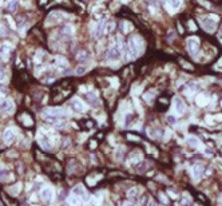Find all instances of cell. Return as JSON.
Here are the masks:
<instances>
[{
    "label": "cell",
    "instance_id": "6da1fadb",
    "mask_svg": "<svg viewBox=\"0 0 222 206\" xmlns=\"http://www.w3.org/2000/svg\"><path fill=\"white\" fill-rule=\"evenodd\" d=\"M44 115L50 117V119H51V118L67 115V111L64 109H62V107H48V109L44 110Z\"/></svg>",
    "mask_w": 222,
    "mask_h": 206
},
{
    "label": "cell",
    "instance_id": "7a4b0ae2",
    "mask_svg": "<svg viewBox=\"0 0 222 206\" xmlns=\"http://www.w3.org/2000/svg\"><path fill=\"white\" fill-rule=\"evenodd\" d=\"M0 111L3 114H12L15 111V104L11 99H5L4 102L0 104Z\"/></svg>",
    "mask_w": 222,
    "mask_h": 206
},
{
    "label": "cell",
    "instance_id": "3957f363",
    "mask_svg": "<svg viewBox=\"0 0 222 206\" xmlns=\"http://www.w3.org/2000/svg\"><path fill=\"white\" fill-rule=\"evenodd\" d=\"M202 27H203L205 30H206L207 32H213L214 30L217 28L216 18L211 19V16H210V18H205V19H203V22H202Z\"/></svg>",
    "mask_w": 222,
    "mask_h": 206
},
{
    "label": "cell",
    "instance_id": "277c9868",
    "mask_svg": "<svg viewBox=\"0 0 222 206\" xmlns=\"http://www.w3.org/2000/svg\"><path fill=\"white\" fill-rule=\"evenodd\" d=\"M106 20L105 19H102V20H99L98 23H96V26H95V31H94V35H95V38H102V35H103V32H105V30H106Z\"/></svg>",
    "mask_w": 222,
    "mask_h": 206
},
{
    "label": "cell",
    "instance_id": "5b68a950",
    "mask_svg": "<svg viewBox=\"0 0 222 206\" xmlns=\"http://www.w3.org/2000/svg\"><path fill=\"white\" fill-rule=\"evenodd\" d=\"M72 194L78 198H82V200H88V194H87V191L85 190V187H83L82 185H78V186L74 187Z\"/></svg>",
    "mask_w": 222,
    "mask_h": 206
},
{
    "label": "cell",
    "instance_id": "8992f818",
    "mask_svg": "<svg viewBox=\"0 0 222 206\" xmlns=\"http://www.w3.org/2000/svg\"><path fill=\"white\" fill-rule=\"evenodd\" d=\"M198 47H199V39L198 38H189L187 39V50H189V52L194 54L198 50Z\"/></svg>",
    "mask_w": 222,
    "mask_h": 206
},
{
    "label": "cell",
    "instance_id": "52a82bcc",
    "mask_svg": "<svg viewBox=\"0 0 222 206\" xmlns=\"http://www.w3.org/2000/svg\"><path fill=\"white\" fill-rule=\"evenodd\" d=\"M120 58V50L119 47L115 46V47H111L107 52V59L109 60H118Z\"/></svg>",
    "mask_w": 222,
    "mask_h": 206
},
{
    "label": "cell",
    "instance_id": "ba28073f",
    "mask_svg": "<svg viewBox=\"0 0 222 206\" xmlns=\"http://www.w3.org/2000/svg\"><path fill=\"white\" fill-rule=\"evenodd\" d=\"M64 13L63 12H59V11H55V12H51L50 13V16H48V19H47V22L48 23H51V22H54V23H58V22H60L63 18H64Z\"/></svg>",
    "mask_w": 222,
    "mask_h": 206
},
{
    "label": "cell",
    "instance_id": "9c48e42d",
    "mask_svg": "<svg viewBox=\"0 0 222 206\" xmlns=\"http://www.w3.org/2000/svg\"><path fill=\"white\" fill-rule=\"evenodd\" d=\"M40 198L44 202H50L52 198V189L51 187H44L42 191H40Z\"/></svg>",
    "mask_w": 222,
    "mask_h": 206
},
{
    "label": "cell",
    "instance_id": "30bf717a",
    "mask_svg": "<svg viewBox=\"0 0 222 206\" xmlns=\"http://www.w3.org/2000/svg\"><path fill=\"white\" fill-rule=\"evenodd\" d=\"M15 141V133L12 129H7L4 131V143L5 145H11Z\"/></svg>",
    "mask_w": 222,
    "mask_h": 206
},
{
    "label": "cell",
    "instance_id": "8fae6325",
    "mask_svg": "<svg viewBox=\"0 0 222 206\" xmlns=\"http://www.w3.org/2000/svg\"><path fill=\"white\" fill-rule=\"evenodd\" d=\"M86 100H87V102H88L90 104H92V106H96V104H99L98 95H96L95 93H87V94H86Z\"/></svg>",
    "mask_w": 222,
    "mask_h": 206
},
{
    "label": "cell",
    "instance_id": "7c38bea8",
    "mask_svg": "<svg viewBox=\"0 0 222 206\" xmlns=\"http://www.w3.org/2000/svg\"><path fill=\"white\" fill-rule=\"evenodd\" d=\"M174 106H175V110H177V113L178 114H183L185 113V103H183V100L181 99V98H175L174 99Z\"/></svg>",
    "mask_w": 222,
    "mask_h": 206
},
{
    "label": "cell",
    "instance_id": "4fadbf2b",
    "mask_svg": "<svg viewBox=\"0 0 222 206\" xmlns=\"http://www.w3.org/2000/svg\"><path fill=\"white\" fill-rule=\"evenodd\" d=\"M72 109L75 110V113H83L85 111V104L80 99H74L72 100Z\"/></svg>",
    "mask_w": 222,
    "mask_h": 206
},
{
    "label": "cell",
    "instance_id": "5bb4252c",
    "mask_svg": "<svg viewBox=\"0 0 222 206\" xmlns=\"http://www.w3.org/2000/svg\"><path fill=\"white\" fill-rule=\"evenodd\" d=\"M39 145L42 146L44 150H47V151H51L52 150V145L50 143V141H48V138H46V137H43V138H39Z\"/></svg>",
    "mask_w": 222,
    "mask_h": 206
},
{
    "label": "cell",
    "instance_id": "9a60e30c",
    "mask_svg": "<svg viewBox=\"0 0 222 206\" xmlns=\"http://www.w3.org/2000/svg\"><path fill=\"white\" fill-rule=\"evenodd\" d=\"M19 120L24 124V126H32L33 124V120L31 119V117H29L28 114H22V115H19Z\"/></svg>",
    "mask_w": 222,
    "mask_h": 206
},
{
    "label": "cell",
    "instance_id": "2e32d148",
    "mask_svg": "<svg viewBox=\"0 0 222 206\" xmlns=\"http://www.w3.org/2000/svg\"><path fill=\"white\" fill-rule=\"evenodd\" d=\"M203 171H205V167L202 166V165H196V166H194V177L201 178L202 177V174H203Z\"/></svg>",
    "mask_w": 222,
    "mask_h": 206
},
{
    "label": "cell",
    "instance_id": "e0dca14e",
    "mask_svg": "<svg viewBox=\"0 0 222 206\" xmlns=\"http://www.w3.org/2000/svg\"><path fill=\"white\" fill-rule=\"evenodd\" d=\"M18 5H19V0H9V2H8V5H7V8H8L9 12H13V11H16Z\"/></svg>",
    "mask_w": 222,
    "mask_h": 206
},
{
    "label": "cell",
    "instance_id": "ac0fdd59",
    "mask_svg": "<svg viewBox=\"0 0 222 206\" xmlns=\"http://www.w3.org/2000/svg\"><path fill=\"white\" fill-rule=\"evenodd\" d=\"M20 189H22V185L16 183V185H13V186L9 187V193H11V195H18L19 191H20Z\"/></svg>",
    "mask_w": 222,
    "mask_h": 206
},
{
    "label": "cell",
    "instance_id": "d6986e66",
    "mask_svg": "<svg viewBox=\"0 0 222 206\" xmlns=\"http://www.w3.org/2000/svg\"><path fill=\"white\" fill-rule=\"evenodd\" d=\"M138 193H139V189L138 187H133L129 190V197L131 198V200H135V198L138 197Z\"/></svg>",
    "mask_w": 222,
    "mask_h": 206
},
{
    "label": "cell",
    "instance_id": "ffe728a7",
    "mask_svg": "<svg viewBox=\"0 0 222 206\" xmlns=\"http://www.w3.org/2000/svg\"><path fill=\"white\" fill-rule=\"evenodd\" d=\"M86 71H87L86 66H78L76 67V70H75V74L78 76H80V75H83V74H86Z\"/></svg>",
    "mask_w": 222,
    "mask_h": 206
},
{
    "label": "cell",
    "instance_id": "44dd1931",
    "mask_svg": "<svg viewBox=\"0 0 222 206\" xmlns=\"http://www.w3.org/2000/svg\"><path fill=\"white\" fill-rule=\"evenodd\" d=\"M196 197H197V200L202 201V202H203V204H205V205H207V202H209V201H207V198H206V197H205V195H203V194H201V193H197V194H196Z\"/></svg>",
    "mask_w": 222,
    "mask_h": 206
},
{
    "label": "cell",
    "instance_id": "7402d4cb",
    "mask_svg": "<svg viewBox=\"0 0 222 206\" xmlns=\"http://www.w3.org/2000/svg\"><path fill=\"white\" fill-rule=\"evenodd\" d=\"M170 5H171V8L177 9L181 5V0H170Z\"/></svg>",
    "mask_w": 222,
    "mask_h": 206
},
{
    "label": "cell",
    "instance_id": "603a6c76",
    "mask_svg": "<svg viewBox=\"0 0 222 206\" xmlns=\"http://www.w3.org/2000/svg\"><path fill=\"white\" fill-rule=\"evenodd\" d=\"M76 59H78L79 62H85V60L87 59V54H86V52H83V51H82V52H79V54H78V56H76Z\"/></svg>",
    "mask_w": 222,
    "mask_h": 206
},
{
    "label": "cell",
    "instance_id": "cb8c5ba5",
    "mask_svg": "<svg viewBox=\"0 0 222 206\" xmlns=\"http://www.w3.org/2000/svg\"><path fill=\"white\" fill-rule=\"evenodd\" d=\"M187 141H189V145H190V146H193V147H197V146H198V141H197V138L190 137Z\"/></svg>",
    "mask_w": 222,
    "mask_h": 206
},
{
    "label": "cell",
    "instance_id": "d4e9b609",
    "mask_svg": "<svg viewBox=\"0 0 222 206\" xmlns=\"http://www.w3.org/2000/svg\"><path fill=\"white\" fill-rule=\"evenodd\" d=\"M63 32H64L67 36H71V35H72V27H70V26H66L64 28H63Z\"/></svg>",
    "mask_w": 222,
    "mask_h": 206
},
{
    "label": "cell",
    "instance_id": "484cf974",
    "mask_svg": "<svg viewBox=\"0 0 222 206\" xmlns=\"http://www.w3.org/2000/svg\"><path fill=\"white\" fill-rule=\"evenodd\" d=\"M146 162H140V165H137V171H139V173H142V171L146 169Z\"/></svg>",
    "mask_w": 222,
    "mask_h": 206
},
{
    "label": "cell",
    "instance_id": "4316f807",
    "mask_svg": "<svg viewBox=\"0 0 222 206\" xmlns=\"http://www.w3.org/2000/svg\"><path fill=\"white\" fill-rule=\"evenodd\" d=\"M124 147H119V150H116V154H115V157H116V159H122V155H123V153H124Z\"/></svg>",
    "mask_w": 222,
    "mask_h": 206
},
{
    "label": "cell",
    "instance_id": "83f0119b",
    "mask_svg": "<svg viewBox=\"0 0 222 206\" xmlns=\"http://www.w3.org/2000/svg\"><path fill=\"white\" fill-rule=\"evenodd\" d=\"M8 177V171H5L4 169H0V180H5V178Z\"/></svg>",
    "mask_w": 222,
    "mask_h": 206
},
{
    "label": "cell",
    "instance_id": "f1b7e54d",
    "mask_svg": "<svg viewBox=\"0 0 222 206\" xmlns=\"http://www.w3.org/2000/svg\"><path fill=\"white\" fill-rule=\"evenodd\" d=\"M70 202H71L72 205H75V206L80 205V201H79V198H78V197H75V195H72V197H71V200H70Z\"/></svg>",
    "mask_w": 222,
    "mask_h": 206
},
{
    "label": "cell",
    "instance_id": "f546056e",
    "mask_svg": "<svg viewBox=\"0 0 222 206\" xmlns=\"http://www.w3.org/2000/svg\"><path fill=\"white\" fill-rule=\"evenodd\" d=\"M107 24H109V27H107V32H111L114 30V27H115V23H114V20H110L109 23H107Z\"/></svg>",
    "mask_w": 222,
    "mask_h": 206
},
{
    "label": "cell",
    "instance_id": "4dcf8cb0",
    "mask_svg": "<svg viewBox=\"0 0 222 206\" xmlns=\"http://www.w3.org/2000/svg\"><path fill=\"white\" fill-rule=\"evenodd\" d=\"M154 95V93L153 91H151V93H147V94H144V100H146V102H151V99H153V96Z\"/></svg>",
    "mask_w": 222,
    "mask_h": 206
},
{
    "label": "cell",
    "instance_id": "1f68e13d",
    "mask_svg": "<svg viewBox=\"0 0 222 206\" xmlns=\"http://www.w3.org/2000/svg\"><path fill=\"white\" fill-rule=\"evenodd\" d=\"M181 205L182 206H191V202H190V200H187V198H182V200H181Z\"/></svg>",
    "mask_w": 222,
    "mask_h": 206
},
{
    "label": "cell",
    "instance_id": "d6a6232c",
    "mask_svg": "<svg viewBox=\"0 0 222 206\" xmlns=\"http://www.w3.org/2000/svg\"><path fill=\"white\" fill-rule=\"evenodd\" d=\"M70 143H71V141H70V138H68V137H67V138H66V139H64V141H63V145H62V146H63V148H67V147H68V146H70Z\"/></svg>",
    "mask_w": 222,
    "mask_h": 206
},
{
    "label": "cell",
    "instance_id": "836d02e7",
    "mask_svg": "<svg viewBox=\"0 0 222 206\" xmlns=\"http://www.w3.org/2000/svg\"><path fill=\"white\" fill-rule=\"evenodd\" d=\"M96 146H98V142H96V139H91V141H90V148H91V150H94Z\"/></svg>",
    "mask_w": 222,
    "mask_h": 206
},
{
    "label": "cell",
    "instance_id": "e575fe53",
    "mask_svg": "<svg viewBox=\"0 0 222 206\" xmlns=\"http://www.w3.org/2000/svg\"><path fill=\"white\" fill-rule=\"evenodd\" d=\"M167 122L171 123V124H174V123L177 122V120H175V117H174V115H169V117H167Z\"/></svg>",
    "mask_w": 222,
    "mask_h": 206
},
{
    "label": "cell",
    "instance_id": "d590c367",
    "mask_svg": "<svg viewBox=\"0 0 222 206\" xmlns=\"http://www.w3.org/2000/svg\"><path fill=\"white\" fill-rule=\"evenodd\" d=\"M197 87H198L197 83H190V84H189V90H190V91H196Z\"/></svg>",
    "mask_w": 222,
    "mask_h": 206
},
{
    "label": "cell",
    "instance_id": "8d00e7d4",
    "mask_svg": "<svg viewBox=\"0 0 222 206\" xmlns=\"http://www.w3.org/2000/svg\"><path fill=\"white\" fill-rule=\"evenodd\" d=\"M181 63H182V65H183V67H185V68H187V70H193V67H191V65H189V63L183 62V60H181Z\"/></svg>",
    "mask_w": 222,
    "mask_h": 206
},
{
    "label": "cell",
    "instance_id": "74e56055",
    "mask_svg": "<svg viewBox=\"0 0 222 206\" xmlns=\"http://www.w3.org/2000/svg\"><path fill=\"white\" fill-rule=\"evenodd\" d=\"M4 79H5V74H4V71L0 70V82H4Z\"/></svg>",
    "mask_w": 222,
    "mask_h": 206
},
{
    "label": "cell",
    "instance_id": "f35d334b",
    "mask_svg": "<svg viewBox=\"0 0 222 206\" xmlns=\"http://www.w3.org/2000/svg\"><path fill=\"white\" fill-rule=\"evenodd\" d=\"M147 206H158L155 201H149V204H147Z\"/></svg>",
    "mask_w": 222,
    "mask_h": 206
},
{
    "label": "cell",
    "instance_id": "ab89813d",
    "mask_svg": "<svg viewBox=\"0 0 222 206\" xmlns=\"http://www.w3.org/2000/svg\"><path fill=\"white\" fill-rule=\"evenodd\" d=\"M123 206H134V205L131 204V202H129V201H127V202H124V204H123Z\"/></svg>",
    "mask_w": 222,
    "mask_h": 206
},
{
    "label": "cell",
    "instance_id": "60d3db41",
    "mask_svg": "<svg viewBox=\"0 0 222 206\" xmlns=\"http://www.w3.org/2000/svg\"><path fill=\"white\" fill-rule=\"evenodd\" d=\"M158 3H161V4H165V3H166V0H157Z\"/></svg>",
    "mask_w": 222,
    "mask_h": 206
},
{
    "label": "cell",
    "instance_id": "b9f144b4",
    "mask_svg": "<svg viewBox=\"0 0 222 206\" xmlns=\"http://www.w3.org/2000/svg\"><path fill=\"white\" fill-rule=\"evenodd\" d=\"M46 2H47V0H40V3H42V4H44Z\"/></svg>",
    "mask_w": 222,
    "mask_h": 206
},
{
    "label": "cell",
    "instance_id": "7bdbcfd3",
    "mask_svg": "<svg viewBox=\"0 0 222 206\" xmlns=\"http://www.w3.org/2000/svg\"><path fill=\"white\" fill-rule=\"evenodd\" d=\"M0 206H3V205H2V204H0Z\"/></svg>",
    "mask_w": 222,
    "mask_h": 206
},
{
    "label": "cell",
    "instance_id": "ee69618b",
    "mask_svg": "<svg viewBox=\"0 0 222 206\" xmlns=\"http://www.w3.org/2000/svg\"><path fill=\"white\" fill-rule=\"evenodd\" d=\"M221 33H222V30H221Z\"/></svg>",
    "mask_w": 222,
    "mask_h": 206
}]
</instances>
